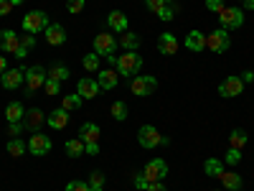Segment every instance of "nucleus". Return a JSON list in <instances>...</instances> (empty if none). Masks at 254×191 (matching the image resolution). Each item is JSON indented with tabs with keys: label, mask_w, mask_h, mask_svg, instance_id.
<instances>
[{
	"label": "nucleus",
	"mask_w": 254,
	"mask_h": 191,
	"mask_svg": "<svg viewBox=\"0 0 254 191\" xmlns=\"http://www.w3.org/2000/svg\"><path fill=\"white\" fill-rule=\"evenodd\" d=\"M145 191H168V189H165V184H163V181H150Z\"/></svg>",
	"instance_id": "a18cd8bd"
},
{
	"label": "nucleus",
	"mask_w": 254,
	"mask_h": 191,
	"mask_svg": "<svg viewBox=\"0 0 254 191\" xmlns=\"http://www.w3.org/2000/svg\"><path fill=\"white\" fill-rule=\"evenodd\" d=\"M158 18H160V20H173V8H171V5H165V8L158 13Z\"/></svg>",
	"instance_id": "37998d69"
},
{
	"label": "nucleus",
	"mask_w": 254,
	"mask_h": 191,
	"mask_svg": "<svg viewBox=\"0 0 254 191\" xmlns=\"http://www.w3.org/2000/svg\"><path fill=\"white\" fill-rule=\"evenodd\" d=\"M115 49H117V38L110 36V33H97L94 36V54L97 56H115Z\"/></svg>",
	"instance_id": "423d86ee"
},
{
	"label": "nucleus",
	"mask_w": 254,
	"mask_h": 191,
	"mask_svg": "<svg viewBox=\"0 0 254 191\" xmlns=\"http://www.w3.org/2000/svg\"><path fill=\"white\" fill-rule=\"evenodd\" d=\"M112 117L117 120V122H122V120H127V112H130V110H127V102H122V99H117L115 104H112Z\"/></svg>",
	"instance_id": "473e14b6"
},
{
	"label": "nucleus",
	"mask_w": 254,
	"mask_h": 191,
	"mask_svg": "<svg viewBox=\"0 0 254 191\" xmlns=\"http://www.w3.org/2000/svg\"><path fill=\"white\" fill-rule=\"evenodd\" d=\"M51 151V138H46L44 133H33L28 138V153L33 156H46Z\"/></svg>",
	"instance_id": "9b49d317"
},
{
	"label": "nucleus",
	"mask_w": 254,
	"mask_h": 191,
	"mask_svg": "<svg viewBox=\"0 0 254 191\" xmlns=\"http://www.w3.org/2000/svg\"><path fill=\"white\" fill-rule=\"evenodd\" d=\"M84 145H87V148H84V153H89V156H97L99 153V145L97 143H84Z\"/></svg>",
	"instance_id": "de8ad7c7"
},
{
	"label": "nucleus",
	"mask_w": 254,
	"mask_h": 191,
	"mask_svg": "<svg viewBox=\"0 0 254 191\" xmlns=\"http://www.w3.org/2000/svg\"><path fill=\"white\" fill-rule=\"evenodd\" d=\"M224 161H226L229 166H237V163L242 161V151H239V148H229L226 156H224Z\"/></svg>",
	"instance_id": "e433bc0d"
},
{
	"label": "nucleus",
	"mask_w": 254,
	"mask_h": 191,
	"mask_svg": "<svg viewBox=\"0 0 254 191\" xmlns=\"http://www.w3.org/2000/svg\"><path fill=\"white\" fill-rule=\"evenodd\" d=\"M76 95H79L81 99H94V97L99 95V84H97V79H92V77L79 79V84H76Z\"/></svg>",
	"instance_id": "f8f14e48"
},
{
	"label": "nucleus",
	"mask_w": 254,
	"mask_h": 191,
	"mask_svg": "<svg viewBox=\"0 0 254 191\" xmlns=\"http://www.w3.org/2000/svg\"><path fill=\"white\" fill-rule=\"evenodd\" d=\"M33 46H36V36H33V33L20 36V46H18V51H15L13 56H15V59H26V54H28Z\"/></svg>",
	"instance_id": "bb28decb"
},
{
	"label": "nucleus",
	"mask_w": 254,
	"mask_h": 191,
	"mask_svg": "<svg viewBox=\"0 0 254 191\" xmlns=\"http://www.w3.org/2000/svg\"><path fill=\"white\" fill-rule=\"evenodd\" d=\"M117 72L115 69H102L99 77H97V84H99V90H115L117 87Z\"/></svg>",
	"instance_id": "412c9836"
},
{
	"label": "nucleus",
	"mask_w": 254,
	"mask_h": 191,
	"mask_svg": "<svg viewBox=\"0 0 254 191\" xmlns=\"http://www.w3.org/2000/svg\"><path fill=\"white\" fill-rule=\"evenodd\" d=\"M219 179H221L224 189H229V191H237V189H242V176H239V174H234V171H224Z\"/></svg>",
	"instance_id": "393cba45"
},
{
	"label": "nucleus",
	"mask_w": 254,
	"mask_h": 191,
	"mask_svg": "<svg viewBox=\"0 0 254 191\" xmlns=\"http://www.w3.org/2000/svg\"><path fill=\"white\" fill-rule=\"evenodd\" d=\"M135 186H137L140 191L147 189V179H145V174H135Z\"/></svg>",
	"instance_id": "c03bdc74"
},
{
	"label": "nucleus",
	"mask_w": 254,
	"mask_h": 191,
	"mask_svg": "<svg viewBox=\"0 0 254 191\" xmlns=\"http://www.w3.org/2000/svg\"><path fill=\"white\" fill-rule=\"evenodd\" d=\"M10 127H8V133H10V138H18L20 133H23L26 130V125L23 122H8Z\"/></svg>",
	"instance_id": "a19ab883"
},
{
	"label": "nucleus",
	"mask_w": 254,
	"mask_h": 191,
	"mask_svg": "<svg viewBox=\"0 0 254 191\" xmlns=\"http://www.w3.org/2000/svg\"><path fill=\"white\" fill-rule=\"evenodd\" d=\"M231 46V38H229V31L226 28H216L214 33L206 36V49L214 51V54H226Z\"/></svg>",
	"instance_id": "7ed1b4c3"
},
{
	"label": "nucleus",
	"mask_w": 254,
	"mask_h": 191,
	"mask_svg": "<svg viewBox=\"0 0 254 191\" xmlns=\"http://www.w3.org/2000/svg\"><path fill=\"white\" fill-rule=\"evenodd\" d=\"M117 44H120V46H122L125 51H137L142 41H140V36H137V33H130V31H125V33L120 36V41H117Z\"/></svg>",
	"instance_id": "5701e85b"
},
{
	"label": "nucleus",
	"mask_w": 254,
	"mask_h": 191,
	"mask_svg": "<svg viewBox=\"0 0 254 191\" xmlns=\"http://www.w3.org/2000/svg\"><path fill=\"white\" fill-rule=\"evenodd\" d=\"M145 179H147V184L150 181H163L165 176H168V163L163 161V158H153L150 163L145 166Z\"/></svg>",
	"instance_id": "1a4fd4ad"
},
{
	"label": "nucleus",
	"mask_w": 254,
	"mask_h": 191,
	"mask_svg": "<svg viewBox=\"0 0 254 191\" xmlns=\"http://www.w3.org/2000/svg\"><path fill=\"white\" fill-rule=\"evenodd\" d=\"M219 20H221V28L231 31V28H242L244 26V10L242 8H229L224 5L219 10Z\"/></svg>",
	"instance_id": "20e7f679"
},
{
	"label": "nucleus",
	"mask_w": 254,
	"mask_h": 191,
	"mask_svg": "<svg viewBox=\"0 0 254 191\" xmlns=\"http://www.w3.org/2000/svg\"><path fill=\"white\" fill-rule=\"evenodd\" d=\"M8 67H5V56H0V74H3Z\"/></svg>",
	"instance_id": "3c124183"
},
{
	"label": "nucleus",
	"mask_w": 254,
	"mask_h": 191,
	"mask_svg": "<svg viewBox=\"0 0 254 191\" xmlns=\"http://www.w3.org/2000/svg\"><path fill=\"white\" fill-rule=\"evenodd\" d=\"M206 8L214 10V13H219V10L224 8V0H206Z\"/></svg>",
	"instance_id": "79ce46f5"
},
{
	"label": "nucleus",
	"mask_w": 254,
	"mask_h": 191,
	"mask_svg": "<svg viewBox=\"0 0 254 191\" xmlns=\"http://www.w3.org/2000/svg\"><path fill=\"white\" fill-rule=\"evenodd\" d=\"M160 133L155 130L153 125H142L140 130H137V143L142 145V148H147V151H150V148H158L160 145Z\"/></svg>",
	"instance_id": "6e6552de"
},
{
	"label": "nucleus",
	"mask_w": 254,
	"mask_h": 191,
	"mask_svg": "<svg viewBox=\"0 0 254 191\" xmlns=\"http://www.w3.org/2000/svg\"><path fill=\"white\" fill-rule=\"evenodd\" d=\"M145 5L147 10H153V13H160L165 8V0H145Z\"/></svg>",
	"instance_id": "ea45409f"
},
{
	"label": "nucleus",
	"mask_w": 254,
	"mask_h": 191,
	"mask_svg": "<svg viewBox=\"0 0 254 191\" xmlns=\"http://www.w3.org/2000/svg\"><path fill=\"white\" fill-rule=\"evenodd\" d=\"M44 90H46V95L56 97V95L61 92V82H56V79H51V77H49V79L44 82Z\"/></svg>",
	"instance_id": "c9c22d12"
},
{
	"label": "nucleus",
	"mask_w": 254,
	"mask_h": 191,
	"mask_svg": "<svg viewBox=\"0 0 254 191\" xmlns=\"http://www.w3.org/2000/svg\"><path fill=\"white\" fill-rule=\"evenodd\" d=\"M10 3H13V8H15V5H20V3H23V0H10Z\"/></svg>",
	"instance_id": "603ef678"
},
{
	"label": "nucleus",
	"mask_w": 254,
	"mask_h": 191,
	"mask_svg": "<svg viewBox=\"0 0 254 191\" xmlns=\"http://www.w3.org/2000/svg\"><path fill=\"white\" fill-rule=\"evenodd\" d=\"M203 171H206L208 179H219V176L224 174V163H221L219 158H208V161L203 163Z\"/></svg>",
	"instance_id": "a878e982"
},
{
	"label": "nucleus",
	"mask_w": 254,
	"mask_h": 191,
	"mask_svg": "<svg viewBox=\"0 0 254 191\" xmlns=\"http://www.w3.org/2000/svg\"><path fill=\"white\" fill-rule=\"evenodd\" d=\"M107 26H110L115 33H125V31H127V15H125L122 10H112V13L107 15Z\"/></svg>",
	"instance_id": "aec40b11"
},
{
	"label": "nucleus",
	"mask_w": 254,
	"mask_h": 191,
	"mask_svg": "<svg viewBox=\"0 0 254 191\" xmlns=\"http://www.w3.org/2000/svg\"><path fill=\"white\" fill-rule=\"evenodd\" d=\"M247 143H249V135H247L244 130H239V127H237V130H231V135H229V148H239V151H242Z\"/></svg>",
	"instance_id": "c756f323"
},
{
	"label": "nucleus",
	"mask_w": 254,
	"mask_h": 191,
	"mask_svg": "<svg viewBox=\"0 0 254 191\" xmlns=\"http://www.w3.org/2000/svg\"><path fill=\"white\" fill-rule=\"evenodd\" d=\"M66 191H89V184L87 181H69Z\"/></svg>",
	"instance_id": "58836bf2"
},
{
	"label": "nucleus",
	"mask_w": 254,
	"mask_h": 191,
	"mask_svg": "<svg viewBox=\"0 0 254 191\" xmlns=\"http://www.w3.org/2000/svg\"><path fill=\"white\" fill-rule=\"evenodd\" d=\"M23 79H26V69H5L3 77H0V82H3L5 90L20 87V84H23Z\"/></svg>",
	"instance_id": "ddd939ff"
},
{
	"label": "nucleus",
	"mask_w": 254,
	"mask_h": 191,
	"mask_svg": "<svg viewBox=\"0 0 254 191\" xmlns=\"http://www.w3.org/2000/svg\"><path fill=\"white\" fill-rule=\"evenodd\" d=\"M23 115H26V110H23L20 102H10L5 107V120L8 122H23Z\"/></svg>",
	"instance_id": "b1692460"
},
{
	"label": "nucleus",
	"mask_w": 254,
	"mask_h": 191,
	"mask_svg": "<svg viewBox=\"0 0 254 191\" xmlns=\"http://www.w3.org/2000/svg\"><path fill=\"white\" fill-rule=\"evenodd\" d=\"M81 102H84V99H81L79 95H66V97L61 99V107L66 110V112H74V110L81 107Z\"/></svg>",
	"instance_id": "2f4dec72"
},
{
	"label": "nucleus",
	"mask_w": 254,
	"mask_h": 191,
	"mask_svg": "<svg viewBox=\"0 0 254 191\" xmlns=\"http://www.w3.org/2000/svg\"><path fill=\"white\" fill-rule=\"evenodd\" d=\"M99 59L102 56H97V54H87V56L81 59L84 69H87V72H99Z\"/></svg>",
	"instance_id": "f704fd0d"
},
{
	"label": "nucleus",
	"mask_w": 254,
	"mask_h": 191,
	"mask_svg": "<svg viewBox=\"0 0 254 191\" xmlns=\"http://www.w3.org/2000/svg\"><path fill=\"white\" fill-rule=\"evenodd\" d=\"M46 122H49V127H54V130H64V127L69 125V112L64 110V107H59V110H54L46 117Z\"/></svg>",
	"instance_id": "6ab92c4d"
},
{
	"label": "nucleus",
	"mask_w": 254,
	"mask_h": 191,
	"mask_svg": "<svg viewBox=\"0 0 254 191\" xmlns=\"http://www.w3.org/2000/svg\"><path fill=\"white\" fill-rule=\"evenodd\" d=\"M186 49L188 51H206V33H201V31H190L188 36H186Z\"/></svg>",
	"instance_id": "a211bd4d"
},
{
	"label": "nucleus",
	"mask_w": 254,
	"mask_h": 191,
	"mask_svg": "<svg viewBox=\"0 0 254 191\" xmlns=\"http://www.w3.org/2000/svg\"><path fill=\"white\" fill-rule=\"evenodd\" d=\"M13 10V3L10 0H0V15H8Z\"/></svg>",
	"instance_id": "49530a36"
},
{
	"label": "nucleus",
	"mask_w": 254,
	"mask_h": 191,
	"mask_svg": "<svg viewBox=\"0 0 254 191\" xmlns=\"http://www.w3.org/2000/svg\"><path fill=\"white\" fill-rule=\"evenodd\" d=\"M46 122V117H44V112L41 110H26V115H23V125H26V130H31V133H38L41 130V125Z\"/></svg>",
	"instance_id": "2eb2a0df"
},
{
	"label": "nucleus",
	"mask_w": 254,
	"mask_h": 191,
	"mask_svg": "<svg viewBox=\"0 0 254 191\" xmlns=\"http://www.w3.org/2000/svg\"><path fill=\"white\" fill-rule=\"evenodd\" d=\"M49 79V69H44L41 64H36V67H28L26 69V92L31 95V92H36L38 87H44V82Z\"/></svg>",
	"instance_id": "39448f33"
},
{
	"label": "nucleus",
	"mask_w": 254,
	"mask_h": 191,
	"mask_svg": "<svg viewBox=\"0 0 254 191\" xmlns=\"http://www.w3.org/2000/svg\"><path fill=\"white\" fill-rule=\"evenodd\" d=\"M237 191H242V189H237Z\"/></svg>",
	"instance_id": "5fc2aeb1"
},
{
	"label": "nucleus",
	"mask_w": 254,
	"mask_h": 191,
	"mask_svg": "<svg viewBox=\"0 0 254 191\" xmlns=\"http://www.w3.org/2000/svg\"><path fill=\"white\" fill-rule=\"evenodd\" d=\"M168 3H173V0H165V5H168Z\"/></svg>",
	"instance_id": "864d4df0"
},
{
	"label": "nucleus",
	"mask_w": 254,
	"mask_h": 191,
	"mask_svg": "<svg viewBox=\"0 0 254 191\" xmlns=\"http://www.w3.org/2000/svg\"><path fill=\"white\" fill-rule=\"evenodd\" d=\"M84 140L81 138H71V140H66V156H71V158H79V156H84Z\"/></svg>",
	"instance_id": "7c9ffc66"
},
{
	"label": "nucleus",
	"mask_w": 254,
	"mask_h": 191,
	"mask_svg": "<svg viewBox=\"0 0 254 191\" xmlns=\"http://www.w3.org/2000/svg\"><path fill=\"white\" fill-rule=\"evenodd\" d=\"M5 148H8V153H10L13 158H23V156H26V151H28V145H26L23 140H20V138H10Z\"/></svg>",
	"instance_id": "cd10ccee"
},
{
	"label": "nucleus",
	"mask_w": 254,
	"mask_h": 191,
	"mask_svg": "<svg viewBox=\"0 0 254 191\" xmlns=\"http://www.w3.org/2000/svg\"><path fill=\"white\" fill-rule=\"evenodd\" d=\"M84 5H87V0H69V3H66V8H69V13H81L84 10Z\"/></svg>",
	"instance_id": "4c0bfd02"
},
{
	"label": "nucleus",
	"mask_w": 254,
	"mask_h": 191,
	"mask_svg": "<svg viewBox=\"0 0 254 191\" xmlns=\"http://www.w3.org/2000/svg\"><path fill=\"white\" fill-rule=\"evenodd\" d=\"M51 23H49V15L44 13V10H31L26 18H23V31L26 33H44L46 28H49Z\"/></svg>",
	"instance_id": "f03ea898"
},
{
	"label": "nucleus",
	"mask_w": 254,
	"mask_h": 191,
	"mask_svg": "<svg viewBox=\"0 0 254 191\" xmlns=\"http://www.w3.org/2000/svg\"><path fill=\"white\" fill-rule=\"evenodd\" d=\"M242 90H244V82H242V77H226L221 84H219V95L221 97H239L242 95Z\"/></svg>",
	"instance_id": "9d476101"
},
{
	"label": "nucleus",
	"mask_w": 254,
	"mask_h": 191,
	"mask_svg": "<svg viewBox=\"0 0 254 191\" xmlns=\"http://www.w3.org/2000/svg\"><path fill=\"white\" fill-rule=\"evenodd\" d=\"M20 46V36L15 31H0V49L5 54H15Z\"/></svg>",
	"instance_id": "dca6fc26"
},
{
	"label": "nucleus",
	"mask_w": 254,
	"mask_h": 191,
	"mask_svg": "<svg viewBox=\"0 0 254 191\" xmlns=\"http://www.w3.org/2000/svg\"><path fill=\"white\" fill-rule=\"evenodd\" d=\"M79 138H81L84 143H97V140H99V125L84 122V125L79 127Z\"/></svg>",
	"instance_id": "4be33fe9"
},
{
	"label": "nucleus",
	"mask_w": 254,
	"mask_h": 191,
	"mask_svg": "<svg viewBox=\"0 0 254 191\" xmlns=\"http://www.w3.org/2000/svg\"><path fill=\"white\" fill-rule=\"evenodd\" d=\"M242 82H254V72H242Z\"/></svg>",
	"instance_id": "09e8293b"
},
{
	"label": "nucleus",
	"mask_w": 254,
	"mask_h": 191,
	"mask_svg": "<svg viewBox=\"0 0 254 191\" xmlns=\"http://www.w3.org/2000/svg\"><path fill=\"white\" fill-rule=\"evenodd\" d=\"M49 77L51 79H56V82H64V79H69L71 77V72H69V67H66V64H51V67H49Z\"/></svg>",
	"instance_id": "c85d7f7f"
},
{
	"label": "nucleus",
	"mask_w": 254,
	"mask_h": 191,
	"mask_svg": "<svg viewBox=\"0 0 254 191\" xmlns=\"http://www.w3.org/2000/svg\"><path fill=\"white\" fill-rule=\"evenodd\" d=\"M87 184H89V191H104V174L102 171H94Z\"/></svg>",
	"instance_id": "72a5a7b5"
},
{
	"label": "nucleus",
	"mask_w": 254,
	"mask_h": 191,
	"mask_svg": "<svg viewBox=\"0 0 254 191\" xmlns=\"http://www.w3.org/2000/svg\"><path fill=\"white\" fill-rule=\"evenodd\" d=\"M115 67H117V74L122 77H135L142 69V56L137 51H125L122 56H117Z\"/></svg>",
	"instance_id": "f257e3e1"
},
{
	"label": "nucleus",
	"mask_w": 254,
	"mask_h": 191,
	"mask_svg": "<svg viewBox=\"0 0 254 191\" xmlns=\"http://www.w3.org/2000/svg\"><path fill=\"white\" fill-rule=\"evenodd\" d=\"M242 5H244L247 10H254V0H242Z\"/></svg>",
	"instance_id": "8fccbe9b"
},
{
	"label": "nucleus",
	"mask_w": 254,
	"mask_h": 191,
	"mask_svg": "<svg viewBox=\"0 0 254 191\" xmlns=\"http://www.w3.org/2000/svg\"><path fill=\"white\" fill-rule=\"evenodd\" d=\"M155 87H158V79L150 77V74H147V77H132V82H130V90H132V95H137V97L153 95Z\"/></svg>",
	"instance_id": "0eeeda50"
},
{
	"label": "nucleus",
	"mask_w": 254,
	"mask_h": 191,
	"mask_svg": "<svg viewBox=\"0 0 254 191\" xmlns=\"http://www.w3.org/2000/svg\"><path fill=\"white\" fill-rule=\"evenodd\" d=\"M158 51L163 56H173L178 51V38L173 33H160L158 36Z\"/></svg>",
	"instance_id": "4468645a"
},
{
	"label": "nucleus",
	"mask_w": 254,
	"mask_h": 191,
	"mask_svg": "<svg viewBox=\"0 0 254 191\" xmlns=\"http://www.w3.org/2000/svg\"><path fill=\"white\" fill-rule=\"evenodd\" d=\"M44 33H46V44H51V46H61V44H66V28L59 26V23H51Z\"/></svg>",
	"instance_id": "f3484780"
}]
</instances>
